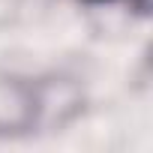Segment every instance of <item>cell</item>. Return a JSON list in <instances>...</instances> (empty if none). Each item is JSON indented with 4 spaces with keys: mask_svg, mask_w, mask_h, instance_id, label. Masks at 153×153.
I'll return each instance as SVG.
<instances>
[{
    "mask_svg": "<svg viewBox=\"0 0 153 153\" xmlns=\"http://www.w3.org/2000/svg\"><path fill=\"white\" fill-rule=\"evenodd\" d=\"M84 3H90V6H105V3H129L132 9H138V12H144L147 9V0H84Z\"/></svg>",
    "mask_w": 153,
    "mask_h": 153,
    "instance_id": "cell-2",
    "label": "cell"
},
{
    "mask_svg": "<svg viewBox=\"0 0 153 153\" xmlns=\"http://www.w3.org/2000/svg\"><path fill=\"white\" fill-rule=\"evenodd\" d=\"M84 108V93L69 78H33L0 72V138H30L42 129H60Z\"/></svg>",
    "mask_w": 153,
    "mask_h": 153,
    "instance_id": "cell-1",
    "label": "cell"
}]
</instances>
